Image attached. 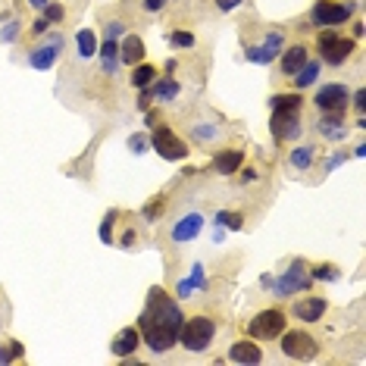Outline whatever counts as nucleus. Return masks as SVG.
Segmentation results:
<instances>
[{
  "mask_svg": "<svg viewBox=\"0 0 366 366\" xmlns=\"http://www.w3.org/2000/svg\"><path fill=\"white\" fill-rule=\"evenodd\" d=\"M113 222H116V213H107V220H103V226H101V238L107 244H113Z\"/></svg>",
  "mask_w": 366,
  "mask_h": 366,
  "instance_id": "473e14b6",
  "label": "nucleus"
},
{
  "mask_svg": "<svg viewBox=\"0 0 366 366\" xmlns=\"http://www.w3.org/2000/svg\"><path fill=\"white\" fill-rule=\"evenodd\" d=\"M75 44H79V57L81 60H91L97 53V35L91 29H81L79 35H75Z\"/></svg>",
  "mask_w": 366,
  "mask_h": 366,
  "instance_id": "a878e982",
  "label": "nucleus"
},
{
  "mask_svg": "<svg viewBox=\"0 0 366 366\" xmlns=\"http://www.w3.org/2000/svg\"><path fill=\"white\" fill-rule=\"evenodd\" d=\"M304 288H310V276L304 272V266H291V270H285V276L276 282V294L278 298H291L294 291H304Z\"/></svg>",
  "mask_w": 366,
  "mask_h": 366,
  "instance_id": "f8f14e48",
  "label": "nucleus"
},
{
  "mask_svg": "<svg viewBox=\"0 0 366 366\" xmlns=\"http://www.w3.org/2000/svg\"><path fill=\"white\" fill-rule=\"evenodd\" d=\"M316 129H319L322 138L329 141H344V135H348V122L341 119V113H326V119H319Z\"/></svg>",
  "mask_w": 366,
  "mask_h": 366,
  "instance_id": "a211bd4d",
  "label": "nucleus"
},
{
  "mask_svg": "<svg viewBox=\"0 0 366 366\" xmlns=\"http://www.w3.org/2000/svg\"><path fill=\"white\" fill-rule=\"evenodd\" d=\"M63 16H66V7H63V3H47V7H44V19H47V23H60Z\"/></svg>",
  "mask_w": 366,
  "mask_h": 366,
  "instance_id": "2f4dec72",
  "label": "nucleus"
},
{
  "mask_svg": "<svg viewBox=\"0 0 366 366\" xmlns=\"http://www.w3.org/2000/svg\"><path fill=\"white\" fill-rule=\"evenodd\" d=\"M304 63H307V47H304V44H291L285 53H282V60H278V69H282V75H288V79H291V75L298 73Z\"/></svg>",
  "mask_w": 366,
  "mask_h": 366,
  "instance_id": "6ab92c4d",
  "label": "nucleus"
},
{
  "mask_svg": "<svg viewBox=\"0 0 366 366\" xmlns=\"http://www.w3.org/2000/svg\"><path fill=\"white\" fill-rule=\"evenodd\" d=\"M141 344V332L138 329H122L116 338H113V354L116 357H132Z\"/></svg>",
  "mask_w": 366,
  "mask_h": 366,
  "instance_id": "412c9836",
  "label": "nucleus"
},
{
  "mask_svg": "<svg viewBox=\"0 0 366 366\" xmlns=\"http://www.w3.org/2000/svg\"><path fill=\"white\" fill-rule=\"evenodd\" d=\"M166 7V0H144V10L147 13H157V10Z\"/></svg>",
  "mask_w": 366,
  "mask_h": 366,
  "instance_id": "e433bc0d",
  "label": "nucleus"
},
{
  "mask_svg": "<svg viewBox=\"0 0 366 366\" xmlns=\"http://www.w3.org/2000/svg\"><path fill=\"white\" fill-rule=\"evenodd\" d=\"M200 228H204V216H200L198 210H194V213H185L182 220L172 226V241H176V244L194 241V238L200 235Z\"/></svg>",
  "mask_w": 366,
  "mask_h": 366,
  "instance_id": "ddd939ff",
  "label": "nucleus"
},
{
  "mask_svg": "<svg viewBox=\"0 0 366 366\" xmlns=\"http://www.w3.org/2000/svg\"><path fill=\"white\" fill-rule=\"evenodd\" d=\"M244 0H216V7L220 10H235V7H241Z\"/></svg>",
  "mask_w": 366,
  "mask_h": 366,
  "instance_id": "4c0bfd02",
  "label": "nucleus"
},
{
  "mask_svg": "<svg viewBox=\"0 0 366 366\" xmlns=\"http://www.w3.org/2000/svg\"><path fill=\"white\" fill-rule=\"evenodd\" d=\"M310 19L313 25H326V29H335L351 19V3H338V0H316V7L310 10Z\"/></svg>",
  "mask_w": 366,
  "mask_h": 366,
  "instance_id": "6e6552de",
  "label": "nucleus"
},
{
  "mask_svg": "<svg viewBox=\"0 0 366 366\" xmlns=\"http://www.w3.org/2000/svg\"><path fill=\"white\" fill-rule=\"evenodd\" d=\"M47 3H51V0H29V7H31V10H44Z\"/></svg>",
  "mask_w": 366,
  "mask_h": 366,
  "instance_id": "a19ab883",
  "label": "nucleus"
},
{
  "mask_svg": "<svg viewBox=\"0 0 366 366\" xmlns=\"http://www.w3.org/2000/svg\"><path fill=\"white\" fill-rule=\"evenodd\" d=\"M326 310H329V300L319 298V294H313V298H304L294 304V319L300 322H319L322 316H326Z\"/></svg>",
  "mask_w": 366,
  "mask_h": 366,
  "instance_id": "2eb2a0df",
  "label": "nucleus"
},
{
  "mask_svg": "<svg viewBox=\"0 0 366 366\" xmlns=\"http://www.w3.org/2000/svg\"><path fill=\"white\" fill-rule=\"evenodd\" d=\"M300 107H304V97L300 94H276L270 101L272 113H300Z\"/></svg>",
  "mask_w": 366,
  "mask_h": 366,
  "instance_id": "5701e85b",
  "label": "nucleus"
},
{
  "mask_svg": "<svg viewBox=\"0 0 366 366\" xmlns=\"http://www.w3.org/2000/svg\"><path fill=\"white\" fill-rule=\"evenodd\" d=\"M216 226H226V228H232V232H238V228H244V216L241 213H232V210H222V213H216Z\"/></svg>",
  "mask_w": 366,
  "mask_h": 366,
  "instance_id": "cd10ccee",
  "label": "nucleus"
},
{
  "mask_svg": "<svg viewBox=\"0 0 366 366\" xmlns=\"http://www.w3.org/2000/svg\"><path fill=\"white\" fill-rule=\"evenodd\" d=\"M182 310L163 288H151L147 307L138 319V332L144 335V344L151 354H166L179 341V326H182Z\"/></svg>",
  "mask_w": 366,
  "mask_h": 366,
  "instance_id": "f257e3e1",
  "label": "nucleus"
},
{
  "mask_svg": "<svg viewBox=\"0 0 366 366\" xmlns=\"http://www.w3.org/2000/svg\"><path fill=\"white\" fill-rule=\"evenodd\" d=\"M310 278H326V282H335L338 278V270L332 263H322V266H313V272H310Z\"/></svg>",
  "mask_w": 366,
  "mask_h": 366,
  "instance_id": "7c9ffc66",
  "label": "nucleus"
},
{
  "mask_svg": "<svg viewBox=\"0 0 366 366\" xmlns=\"http://www.w3.org/2000/svg\"><path fill=\"white\" fill-rule=\"evenodd\" d=\"M138 110H147L151 107V101H154V91H147V88H138Z\"/></svg>",
  "mask_w": 366,
  "mask_h": 366,
  "instance_id": "f704fd0d",
  "label": "nucleus"
},
{
  "mask_svg": "<svg viewBox=\"0 0 366 366\" xmlns=\"http://www.w3.org/2000/svg\"><path fill=\"white\" fill-rule=\"evenodd\" d=\"M157 213H160V204H151V207H147V210H144V216H147V220H154Z\"/></svg>",
  "mask_w": 366,
  "mask_h": 366,
  "instance_id": "ea45409f",
  "label": "nucleus"
},
{
  "mask_svg": "<svg viewBox=\"0 0 366 366\" xmlns=\"http://www.w3.org/2000/svg\"><path fill=\"white\" fill-rule=\"evenodd\" d=\"M154 79H157V66H151L147 60L132 69V85H135V88H151V85H154Z\"/></svg>",
  "mask_w": 366,
  "mask_h": 366,
  "instance_id": "393cba45",
  "label": "nucleus"
},
{
  "mask_svg": "<svg viewBox=\"0 0 366 366\" xmlns=\"http://www.w3.org/2000/svg\"><path fill=\"white\" fill-rule=\"evenodd\" d=\"M122 23H110L107 25V38H103V44H97L101 51V63H103V73H116V60H119V41L122 38Z\"/></svg>",
  "mask_w": 366,
  "mask_h": 366,
  "instance_id": "1a4fd4ad",
  "label": "nucleus"
},
{
  "mask_svg": "<svg viewBox=\"0 0 366 366\" xmlns=\"http://www.w3.org/2000/svg\"><path fill=\"white\" fill-rule=\"evenodd\" d=\"M278 338H282V354L291 360H313L316 351H319V344H316V338L310 332L294 329V332H282Z\"/></svg>",
  "mask_w": 366,
  "mask_h": 366,
  "instance_id": "423d86ee",
  "label": "nucleus"
},
{
  "mask_svg": "<svg viewBox=\"0 0 366 366\" xmlns=\"http://www.w3.org/2000/svg\"><path fill=\"white\" fill-rule=\"evenodd\" d=\"M154 97H157V101H176V97H179V81L176 79L160 81V85L154 88Z\"/></svg>",
  "mask_w": 366,
  "mask_h": 366,
  "instance_id": "c85d7f7f",
  "label": "nucleus"
},
{
  "mask_svg": "<svg viewBox=\"0 0 366 366\" xmlns=\"http://www.w3.org/2000/svg\"><path fill=\"white\" fill-rule=\"evenodd\" d=\"M316 44H319V60L322 63H329V66H341L344 60L357 51V44H354L351 38H338V35H332V31L319 35Z\"/></svg>",
  "mask_w": 366,
  "mask_h": 366,
  "instance_id": "0eeeda50",
  "label": "nucleus"
},
{
  "mask_svg": "<svg viewBox=\"0 0 366 366\" xmlns=\"http://www.w3.org/2000/svg\"><path fill=\"white\" fill-rule=\"evenodd\" d=\"M151 147H154L163 160H185V157H188V144H185L169 125H157L154 135H151Z\"/></svg>",
  "mask_w": 366,
  "mask_h": 366,
  "instance_id": "39448f33",
  "label": "nucleus"
},
{
  "mask_svg": "<svg viewBox=\"0 0 366 366\" xmlns=\"http://www.w3.org/2000/svg\"><path fill=\"white\" fill-rule=\"evenodd\" d=\"M169 44H176V47H194V35H191V31H169Z\"/></svg>",
  "mask_w": 366,
  "mask_h": 366,
  "instance_id": "c756f323",
  "label": "nucleus"
},
{
  "mask_svg": "<svg viewBox=\"0 0 366 366\" xmlns=\"http://www.w3.org/2000/svg\"><path fill=\"white\" fill-rule=\"evenodd\" d=\"M244 163V154L241 151H220V154L213 157V172H220V176H232L238 172Z\"/></svg>",
  "mask_w": 366,
  "mask_h": 366,
  "instance_id": "aec40b11",
  "label": "nucleus"
},
{
  "mask_svg": "<svg viewBox=\"0 0 366 366\" xmlns=\"http://www.w3.org/2000/svg\"><path fill=\"white\" fill-rule=\"evenodd\" d=\"M270 132L276 141H298L300 138V116L298 113H272Z\"/></svg>",
  "mask_w": 366,
  "mask_h": 366,
  "instance_id": "9d476101",
  "label": "nucleus"
},
{
  "mask_svg": "<svg viewBox=\"0 0 366 366\" xmlns=\"http://www.w3.org/2000/svg\"><path fill=\"white\" fill-rule=\"evenodd\" d=\"M144 57H147L144 41L138 35H125L122 44H119V60H122L125 66H138V63H144Z\"/></svg>",
  "mask_w": 366,
  "mask_h": 366,
  "instance_id": "f3484780",
  "label": "nucleus"
},
{
  "mask_svg": "<svg viewBox=\"0 0 366 366\" xmlns=\"http://www.w3.org/2000/svg\"><path fill=\"white\" fill-rule=\"evenodd\" d=\"M129 144H132L135 154H141V151H147V147H151V138H147V135H132V141H129Z\"/></svg>",
  "mask_w": 366,
  "mask_h": 366,
  "instance_id": "72a5a7b5",
  "label": "nucleus"
},
{
  "mask_svg": "<svg viewBox=\"0 0 366 366\" xmlns=\"http://www.w3.org/2000/svg\"><path fill=\"white\" fill-rule=\"evenodd\" d=\"M213 338H216V322H213L210 316H188V319H182V326H179L176 344H182L185 351H191V354H200L213 344Z\"/></svg>",
  "mask_w": 366,
  "mask_h": 366,
  "instance_id": "f03ea898",
  "label": "nucleus"
},
{
  "mask_svg": "<svg viewBox=\"0 0 366 366\" xmlns=\"http://www.w3.org/2000/svg\"><path fill=\"white\" fill-rule=\"evenodd\" d=\"M228 360L232 363H263V351H260V344H254V338H241V341H235L228 348Z\"/></svg>",
  "mask_w": 366,
  "mask_h": 366,
  "instance_id": "dca6fc26",
  "label": "nucleus"
},
{
  "mask_svg": "<svg viewBox=\"0 0 366 366\" xmlns=\"http://www.w3.org/2000/svg\"><path fill=\"white\" fill-rule=\"evenodd\" d=\"M282 44H285V35H282V31H272V35H266L260 44H250L248 51H244V57L254 60V63H272L276 53L282 51Z\"/></svg>",
  "mask_w": 366,
  "mask_h": 366,
  "instance_id": "9b49d317",
  "label": "nucleus"
},
{
  "mask_svg": "<svg viewBox=\"0 0 366 366\" xmlns=\"http://www.w3.org/2000/svg\"><path fill=\"white\" fill-rule=\"evenodd\" d=\"M285 326H288L285 313L278 307H270V310H260V313L248 322V335L254 338V341H272V338H278L285 332Z\"/></svg>",
  "mask_w": 366,
  "mask_h": 366,
  "instance_id": "7ed1b4c3",
  "label": "nucleus"
},
{
  "mask_svg": "<svg viewBox=\"0 0 366 366\" xmlns=\"http://www.w3.org/2000/svg\"><path fill=\"white\" fill-rule=\"evenodd\" d=\"M47 25H51V23H47L44 16H41V19L35 23V29H31V31H35V35H41V31H47Z\"/></svg>",
  "mask_w": 366,
  "mask_h": 366,
  "instance_id": "58836bf2",
  "label": "nucleus"
},
{
  "mask_svg": "<svg viewBox=\"0 0 366 366\" xmlns=\"http://www.w3.org/2000/svg\"><path fill=\"white\" fill-rule=\"evenodd\" d=\"M60 51H63V38H51L47 44H41V47H35V51L29 53V63H31V69H51L53 63H57V57H60Z\"/></svg>",
  "mask_w": 366,
  "mask_h": 366,
  "instance_id": "4468645a",
  "label": "nucleus"
},
{
  "mask_svg": "<svg viewBox=\"0 0 366 366\" xmlns=\"http://www.w3.org/2000/svg\"><path fill=\"white\" fill-rule=\"evenodd\" d=\"M291 79H294V88H310V85L319 79V60H307Z\"/></svg>",
  "mask_w": 366,
  "mask_h": 366,
  "instance_id": "4be33fe9",
  "label": "nucleus"
},
{
  "mask_svg": "<svg viewBox=\"0 0 366 366\" xmlns=\"http://www.w3.org/2000/svg\"><path fill=\"white\" fill-rule=\"evenodd\" d=\"M132 241H135V232H125L122 235V248H132Z\"/></svg>",
  "mask_w": 366,
  "mask_h": 366,
  "instance_id": "79ce46f5",
  "label": "nucleus"
},
{
  "mask_svg": "<svg viewBox=\"0 0 366 366\" xmlns=\"http://www.w3.org/2000/svg\"><path fill=\"white\" fill-rule=\"evenodd\" d=\"M313 157H316V147L313 144H298L291 151V157H288V160H291L294 169H300V172H304V169L313 166Z\"/></svg>",
  "mask_w": 366,
  "mask_h": 366,
  "instance_id": "b1692460",
  "label": "nucleus"
},
{
  "mask_svg": "<svg viewBox=\"0 0 366 366\" xmlns=\"http://www.w3.org/2000/svg\"><path fill=\"white\" fill-rule=\"evenodd\" d=\"M313 103H316V110L322 113H344L348 103H351V88L341 85V81H326L313 94Z\"/></svg>",
  "mask_w": 366,
  "mask_h": 366,
  "instance_id": "20e7f679",
  "label": "nucleus"
},
{
  "mask_svg": "<svg viewBox=\"0 0 366 366\" xmlns=\"http://www.w3.org/2000/svg\"><path fill=\"white\" fill-rule=\"evenodd\" d=\"M25 348L19 341H3L0 344V363H13V360H23Z\"/></svg>",
  "mask_w": 366,
  "mask_h": 366,
  "instance_id": "bb28decb",
  "label": "nucleus"
},
{
  "mask_svg": "<svg viewBox=\"0 0 366 366\" xmlns=\"http://www.w3.org/2000/svg\"><path fill=\"white\" fill-rule=\"evenodd\" d=\"M354 94H357V97H354V103H357V110H360V116H363V110H366V91H363V88H360V91H354Z\"/></svg>",
  "mask_w": 366,
  "mask_h": 366,
  "instance_id": "c9c22d12",
  "label": "nucleus"
}]
</instances>
